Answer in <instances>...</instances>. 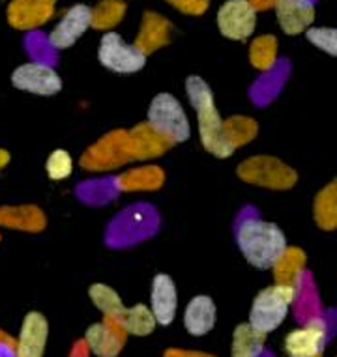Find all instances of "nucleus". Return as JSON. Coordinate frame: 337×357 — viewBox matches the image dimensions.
<instances>
[{
    "label": "nucleus",
    "mask_w": 337,
    "mask_h": 357,
    "mask_svg": "<svg viewBox=\"0 0 337 357\" xmlns=\"http://www.w3.org/2000/svg\"><path fill=\"white\" fill-rule=\"evenodd\" d=\"M237 241L244 258L259 270L272 268L274 262L287 249L283 230L259 217H248L240 222L237 229Z\"/></svg>",
    "instance_id": "nucleus-1"
},
{
    "label": "nucleus",
    "mask_w": 337,
    "mask_h": 357,
    "mask_svg": "<svg viewBox=\"0 0 337 357\" xmlns=\"http://www.w3.org/2000/svg\"><path fill=\"white\" fill-rule=\"evenodd\" d=\"M186 92L195 109L199 135H201L204 150L221 159L232 155L223 142V120L219 116L218 107L214 101L212 88L208 86V82L202 81L201 77L191 75L186 81Z\"/></svg>",
    "instance_id": "nucleus-2"
},
{
    "label": "nucleus",
    "mask_w": 337,
    "mask_h": 357,
    "mask_svg": "<svg viewBox=\"0 0 337 357\" xmlns=\"http://www.w3.org/2000/svg\"><path fill=\"white\" fill-rule=\"evenodd\" d=\"M298 288L274 284L257 294L249 310V326L260 333H272L283 324L289 314L290 305H294Z\"/></svg>",
    "instance_id": "nucleus-3"
},
{
    "label": "nucleus",
    "mask_w": 337,
    "mask_h": 357,
    "mask_svg": "<svg viewBox=\"0 0 337 357\" xmlns=\"http://www.w3.org/2000/svg\"><path fill=\"white\" fill-rule=\"evenodd\" d=\"M160 227V217L147 204L131 206L120 213L109 227L107 243L111 247H128L139 240L150 238Z\"/></svg>",
    "instance_id": "nucleus-4"
},
{
    "label": "nucleus",
    "mask_w": 337,
    "mask_h": 357,
    "mask_svg": "<svg viewBox=\"0 0 337 357\" xmlns=\"http://www.w3.org/2000/svg\"><path fill=\"white\" fill-rule=\"evenodd\" d=\"M148 126L156 129L167 141L184 142L190 139V120L186 116L180 101L174 96L158 94L148 107Z\"/></svg>",
    "instance_id": "nucleus-5"
},
{
    "label": "nucleus",
    "mask_w": 337,
    "mask_h": 357,
    "mask_svg": "<svg viewBox=\"0 0 337 357\" xmlns=\"http://www.w3.org/2000/svg\"><path fill=\"white\" fill-rule=\"evenodd\" d=\"M240 180L268 189H290L298 180L296 170L270 155H255L238 165Z\"/></svg>",
    "instance_id": "nucleus-6"
},
{
    "label": "nucleus",
    "mask_w": 337,
    "mask_h": 357,
    "mask_svg": "<svg viewBox=\"0 0 337 357\" xmlns=\"http://www.w3.org/2000/svg\"><path fill=\"white\" fill-rule=\"evenodd\" d=\"M128 161H131L128 152V131L122 129L112 131L101 141L92 144L81 158V165L87 170L119 169Z\"/></svg>",
    "instance_id": "nucleus-7"
},
{
    "label": "nucleus",
    "mask_w": 337,
    "mask_h": 357,
    "mask_svg": "<svg viewBox=\"0 0 337 357\" xmlns=\"http://www.w3.org/2000/svg\"><path fill=\"white\" fill-rule=\"evenodd\" d=\"M98 56L101 64L114 73H135L147 64V56L139 53L133 45L126 43L117 32H107L101 38Z\"/></svg>",
    "instance_id": "nucleus-8"
},
{
    "label": "nucleus",
    "mask_w": 337,
    "mask_h": 357,
    "mask_svg": "<svg viewBox=\"0 0 337 357\" xmlns=\"http://www.w3.org/2000/svg\"><path fill=\"white\" fill-rule=\"evenodd\" d=\"M328 340V324L322 317L304 322L285 337V354L289 357H322Z\"/></svg>",
    "instance_id": "nucleus-9"
},
{
    "label": "nucleus",
    "mask_w": 337,
    "mask_h": 357,
    "mask_svg": "<svg viewBox=\"0 0 337 357\" xmlns=\"http://www.w3.org/2000/svg\"><path fill=\"white\" fill-rule=\"evenodd\" d=\"M12 84L17 90L36 96H54L62 90V79L53 66L29 62L15 68L12 73Z\"/></svg>",
    "instance_id": "nucleus-10"
},
{
    "label": "nucleus",
    "mask_w": 337,
    "mask_h": 357,
    "mask_svg": "<svg viewBox=\"0 0 337 357\" xmlns=\"http://www.w3.org/2000/svg\"><path fill=\"white\" fill-rule=\"evenodd\" d=\"M257 24V12L248 0H227L218 12L219 32L234 41L248 40Z\"/></svg>",
    "instance_id": "nucleus-11"
},
{
    "label": "nucleus",
    "mask_w": 337,
    "mask_h": 357,
    "mask_svg": "<svg viewBox=\"0 0 337 357\" xmlns=\"http://www.w3.org/2000/svg\"><path fill=\"white\" fill-rule=\"evenodd\" d=\"M128 335L117 318H103L92 324L84 333V344L90 354L98 357H119L126 344Z\"/></svg>",
    "instance_id": "nucleus-12"
},
{
    "label": "nucleus",
    "mask_w": 337,
    "mask_h": 357,
    "mask_svg": "<svg viewBox=\"0 0 337 357\" xmlns=\"http://www.w3.org/2000/svg\"><path fill=\"white\" fill-rule=\"evenodd\" d=\"M49 324L42 312H29L19 329L13 357H43L47 346Z\"/></svg>",
    "instance_id": "nucleus-13"
},
{
    "label": "nucleus",
    "mask_w": 337,
    "mask_h": 357,
    "mask_svg": "<svg viewBox=\"0 0 337 357\" xmlns=\"http://www.w3.org/2000/svg\"><path fill=\"white\" fill-rule=\"evenodd\" d=\"M57 0H12L8 6V23L17 30H36L54 15Z\"/></svg>",
    "instance_id": "nucleus-14"
},
{
    "label": "nucleus",
    "mask_w": 337,
    "mask_h": 357,
    "mask_svg": "<svg viewBox=\"0 0 337 357\" xmlns=\"http://www.w3.org/2000/svg\"><path fill=\"white\" fill-rule=\"evenodd\" d=\"M90 29V8L84 4H75L64 12L60 23L49 34L47 41L53 49L71 47L81 36Z\"/></svg>",
    "instance_id": "nucleus-15"
},
{
    "label": "nucleus",
    "mask_w": 337,
    "mask_h": 357,
    "mask_svg": "<svg viewBox=\"0 0 337 357\" xmlns=\"http://www.w3.org/2000/svg\"><path fill=\"white\" fill-rule=\"evenodd\" d=\"M279 26L285 34H302L315 21L313 0H276L274 2Z\"/></svg>",
    "instance_id": "nucleus-16"
},
{
    "label": "nucleus",
    "mask_w": 337,
    "mask_h": 357,
    "mask_svg": "<svg viewBox=\"0 0 337 357\" xmlns=\"http://www.w3.org/2000/svg\"><path fill=\"white\" fill-rule=\"evenodd\" d=\"M178 296L177 287L169 275L158 273L152 281V292H150V310L154 314L156 322L160 326H169L177 317Z\"/></svg>",
    "instance_id": "nucleus-17"
},
{
    "label": "nucleus",
    "mask_w": 337,
    "mask_h": 357,
    "mask_svg": "<svg viewBox=\"0 0 337 357\" xmlns=\"http://www.w3.org/2000/svg\"><path fill=\"white\" fill-rule=\"evenodd\" d=\"M172 146L171 141L161 137L156 129L144 123H137L135 128L128 131V152L131 161L133 159H150L165 153Z\"/></svg>",
    "instance_id": "nucleus-18"
},
{
    "label": "nucleus",
    "mask_w": 337,
    "mask_h": 357,
    "mask_svg": "<svg viewBox=\"0 0 337 357\" xmlns=\"http://www.w3.org/2000/svg\"><path fill=\"white\" fill-rule=\"evenodd\" d=\"M171 41V23L167 21L163 15L154 12H147L142 15L141 30L135 38L133 47L148 56L150 53H154L158 49L165 47L167 43Z\"/></svg>",
    "instance_id": "nucleus-19"
},
{
    "label": "nucleus",
    "mask_w": 337,
    "mask_h": 357,
    "mask_svg": "<svg viewBox=\"0 0 337 357\" xmlns=\"http://www.w3.org/2000/svg\"><path fill=\"white\" fill-rule=\"evenodd\" d=\"M216 326V305L208 296H197L188 303L184 312V328L193 337L210 333Z\"/></svg>",
    "instance_id": "nucleus-20"
},
{
    "label": "nucleus",
    "mask_w": 337,
    "mask_h": 357,
    "mask_svg": "<svg viewBox=\"0 0 337 357\" xmlns=\"http://www.w3.org/2000/svg\"><path fill=\"white\" fill-rule=\"evenodd\" d=\"M0 227L24 232H42L45 229V215L34 206H2Z\"/></svg>",
    "instance_id": "nucleus-21"
},
{
    "label": "nucleus",
    "mask_w": 337,
    "mask_h": 357,
    "mask_svg": "<svg viewBox=\"0 0 337 357\" xmlns=\"http://www.w3.org/2000/svg\"><path fill=\"white\" fill-rule=\"evenodd\" d=\"M272 268L276 284L298 288L304 277V268H306V255L298 247H287L281 252V257L274 262Z\"/></svg>",
    "instance_id": "nucleus-22"
},
{
    "label": "nucleus",
    "mask_w": 337,
    "mask_h": 357,
    "mask_svg": "<svg viewBox=\"0 0 337 357\" xmlns=\"http://www.w3.org/2000/svg\"><path fill=\"white\" fill-rule=\"evenodd\" d=\"M163 182H165V174L160 167L133 169L114 178V185L119 191H152V189H160Z\"/></svg>",
    "instance_id": "nucleus-23"
},
{
    "label": "nucleus",
    "mask_w": 337,
    "mask_h": 357,
    "mask_svg": "<svg viewBox=\"0 0 337 357\" xmlns=\"http://www.w3.org/2000/svg\"><path fill=\"white\" fill-rule=\"evenodd\" d=\"M267 335L260 333L249 324H240L232 333L231 357H260L264 354Z\"/></svg>",
    "instance_id": "nucleus-24"
},
{
    "label": "nucleus",
    "mask_w": 337,
    "mask_h": 357,
    "mask_svg": "<svg viewBox=\"0 0 337 357\" xmlns=\"http://www.w3.org/2000/svg\"><path fill=\"white\" fill-rule=\"evenodd\" d=\"M257 122L248 116H232L223 120V142L229 152H234L242 144H248L257 137Z\"/></svg>",
    "instance_id": "nucleus-25"
},
{
    "label": "nucleus",
    "mask_w": 337,
    "mask_h": 357,
    "mask_svg": "<svg viewBox=\"0 0 337 357\" xmlns=\"http://www.w3.org/2000/svg\"><path fill=\"white\" fill-rule=\"evenodd\" d=\"M119 322L126 335H135V337H147L158 326L150 307L141 303L133 305L131 309H126L124 314L119 318Z\"/></svg>",
    "instance_id": "nucleus-26"
},
{
    "label": "nucleus",
    "mask_w": 337,
    "mask_h": 357,
    "mask_svg": "<svg viewBox=\"0 0 337 357\" xmlns=\"http://www.w3.org/2000/svg\"><path fill=\"white\" fill-rule=\"evenodd\" d=\"M315 221L322 230H334L337 227V183H328L315 199Z\"/></svg>",
    "instance_id": "nucleus-27"
},
{
    "label": "nucleus",
    "mask_w": 337,
    "mask_h": 357,
    "mask_svg": "<svg viewBox=\"0 0 337 357\" xmlns=\"http://www.w3.org/2000/svg\"><path fill=\"white\" fill-rule=\"evenodd\" d=\"M128 4L124 0H100V4L90 10V26L98 30H109L124 19Z\"/></svg>",
    "instance_id": "nucleus-28"
},
{
    "label": "nucleus",
    "mask_w": 337,
    "mask_h": 357,
    "mask_svg": "<svg viewBox=\"0 0 337 357\" xmlns=\"http://www.w3.org/2000/svg\"><path fill=\"white\" fill-rule=\"evenodd\" d=\"M249 60L260 71H270L278 64V40L272 34L259 36L249 47Z\"/></svg>",
    "instance_id": "nucleus-29"
},
{
    "label": "nucleus",
    "mask_w": 337,
    "mask_h": 357,
    "mask_svg": "<svg viewBox=\"0 0 337 357\" xmlns=\"http://www.w3.org/2000/svg\"><path fill=\"white\" fill-rule=\"evenodd\" d=\"M89 296L92 299V303L98 307V309L103 312V317L105 318H117L119 320L122 314H124V303H122V299L117 294V290H112L111 287H107V284H92L89 290Z\"/></svg>",
    "instance_id": "nucleus-30"
},
{
    "label": "nucleus",
    "mask_w": 337,
    "mask_h": 357,
    "mask_svg": "<svg viewBox=\"0 0 337 357\" xmlns=\"http://www.w3.org/2000/svg\"><path fill=\"white\" fill-rule=\"evenodd\" d=\"M117 185H114V178L112 180H100V182H84L79 185L77 193L84 202L90 204H98V202H107L117 195Z\"/></svg>",
    "instance_id": "nucleus-31"
},
{
    "label": "nucleus",
    "mask_w": 337,
    "mask_h": 357,
    "mask_svg": "<svg viewBox=\"0 0 337 357\" xmlns=\"http://www.w3.org/2000/svg\"><path fill=\"white\" fill-rule=\"evenodd\" d=\"M45 170H47V176L51 180H64L68 176H71V170H73V159L66 150H54L51 155L47 158V163H45Z\"/></svg>",
    "instance_id": "nucleus-32"
},
{
    "label": "nucleus",
    "mask_w": 337,
    "mask_h": 357,
    "mask_svg": "<svg viewBox=\"0 0 337 357\" xmlns=\"http://www.w3.org/2000/svg\"><path fill=\"white\" fill-rule=\"evenodd\" d=\"M306 38H308L315 47L322 49L330 56L337 54V32L336 29H328V26H319V29H308L306 30Z\"/></svg>",
    "instance_id": "nucleus-33"
},
{
    "label": "nucleus",
    "mask_w": 337,
    "mask_h": 357,
    "mask_svg": "<svg viewBox=\"0 0 337 357\" xmlns=\"http://www.w3.org/2000/svg\"><path fill=\"white\" fill-rule=\"evenodd\" d=\"M27 49H29L30 56H32L36 62H40V64L51 66V62H54L53 47L49 45V41L43 38L42 32L30 34L29 38H27Z\"/></svg>",
    "instance_id": "nucleus-34"
},
{
    "label": "nucleus",
    "mask_w": 337,
    "mask_h": 357,
    "mask_svg": "<svg viewBox=\"0 0 337 357\" xmlns=\"http://www.w3.org/2000/svg\"><path fill=\"white\" fill-rule=\"evenodd\" d=\"M171 6L178 12L188 13V15H202L210 6V0H167Z\"/></svg>",
    "instance_id": "nucleus-35"
},
{
    "label": "nucleus",
    "mask_w": 337,
    "mask_h": 357,
    "mask_svg": "<svg viewBox=\"0 0 337 357\" xmlns=\"http://www.w3.org/2000/svg\"><path fill=\"white\" fill-rule=\"evenodd\" d=\"M13 346H15V339L0 331V357H13Z\"/></svg>",
    "instance_id": "nucleus-36"
},
{
    "label": "nucleus",
    "mask_w": 337,
    "mask_h": 357,
    "mask_svg": "<svg viewBox=\"0 0 337 357\" xmlns=\"http://www.w3.org/2000/svg\"><path fill=\"white\" fill-rule=\"evenodd\" d=\"M163 357H214L204 351H195V350H182V348H169L163 354Z\"/></svg>",
    "instance_id": "nucleus-37"
},
{
    "label": "nucleus",
    "mask_w": 337,
    "mask_h": 357,
    "mask_svg": "<svg viewBox=\"0 0 337 357\" xmlns=\"http://www.w3.org/2000/svg\"><path fill=\"white\" fill-rule=\"evenodd\" d=\"M251 8H253L255 12H264V10H270L274 8V2L276 0H248Z\"/></svg>",
    "instance_id": "nucleus-38"
},
{
    "label": "nucleus",
    "mask_w": 337,
    "mask_h": 357,
    "mask_svg": "<svg viewBox=\"0 0 337 357\" xmlns=\"http://www.w3.org/2000/svg\"><path fill=\"white\" fill-rule=\"evenodd\" d=\"M90 351L89 348H87V344H84V340H79V342H75V346H73V350H71L70 357H89Z\"/></svg>",
    "instance_id": "nucleus-39"
},
{
    "label": "nucleus",
    "mask_w": 337,
    "mask_h": 357,
    "mask_svg": "<svg viewBox=\"0 0 337 357\" xmlns=\"http://www.w3.org/2000/svg\"><path fill=\"white\" fill-rule=\"evenodd\" d=\"M8 163H10V152H6V150H2V148H0V170L4 169Z\"/></svg>",
    "instance_id": "nucleus-40"
}]
</instances>
